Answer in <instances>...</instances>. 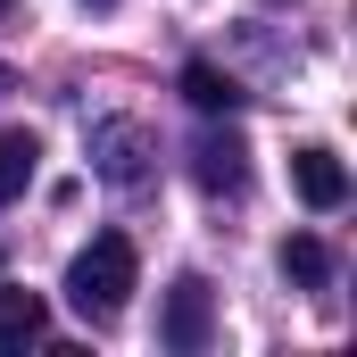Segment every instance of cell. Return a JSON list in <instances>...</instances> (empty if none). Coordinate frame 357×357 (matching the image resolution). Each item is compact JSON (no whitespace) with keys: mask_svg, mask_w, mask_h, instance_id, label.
<instances>
[{"mask_svg":"<svg viewBox=\"0 0 357 357\" xmlns=\"http://www.w3.org/2000/svg\"><path fill=\"white\" fill-rule=\"evenodd\" d=\"M133 274H142V258H133V241H125V233H91L84 250H75V266H67V307L91 316V324L125 316Z\"/></svg>","mask_w":357,"mask_h":357,"instance_id":"obj_1","label":"cell"},{"mask_svg":"<svg viewBox=\"0 0 357 357\" xmlns=\"http://www.w3.org/2000/svg\"><path fill=\"white\" fill-rule=\"evenodd\" d=\"M150 158H158V133L133 125V116H108L91 133V175L108 183V191H142L150 183Z\"/></svg>","mask_w":357,"mask_h":357,"instance_id":"obj_2","label":"cell"},{"mask_svg":"<svg viewBox=\"0 0 357 357\" xmlns=\"http://www.w3.org/2000/svg\"><path fill=\"white\" fill-rule=\"evenodd\" d=\"M158 341H167V349H183V357L216 341V291H208L199 274H175V282H167V307H158Z\"/></svg>","mask_w":357,"mask_h":357,"instance_id":"obj_3","label":"cell"},{"mask_svg":"<svg viewBox=\"0 0 357 357\" xmlns=\"http://www.w3.org/2000/svg\"><path fill=\"white\" fill-rule=\"evenodd\" d=\"M191 175L199 191H225V199H241L250 191V142L225 125V133H199V150H191Z\"/></svg>","mask_w":357,"mask_h":357,"instance_id":"obj_4","label":"cell"},{"mask_svg":"<svg viewBox=\"0 0 357 357\" xmlns=\"http://www.w3.org/2000/svg\"><path fill=\"white\" fill-rule=\"evenodd\" d=\"M291 191L324 216V208H341V199H349V167H341L324 142H299V150H291Z\"/></svg>","mask_w":357,"mask_h":357,"instance_id":"obj_5","label":"cell"},{"mask_svg":"<svg viewBox=\"0 0 357 357\" xmlns=\"http://www.w3.org/2000/svg\"><path fill=\"white\" fill-rule=\"evenodd\" d=\"M42 333H50L42 291H0V349H33Z\"/></svg>","mask_w":357,"mask_h":357,"instance_id":"obj_6","label":"cell"},{"mask_svg":"<svg viewBox=\"0 0 357 357\" xmlns=\"http://www.w3.org/2000/svg\"><path fill=\"white\" fill-rule=\"evenodd\" d=\"M183 100H191L199 116H233V108H241V84H233L225 67H208V59H191V67H183Z\"/></svg>","mask_w":357,"mask_h":357,"instance_id":"obj_7","label":"cell"},{"mask_svg":"<svg viewBox=\"0 0 357 357\" xmlns=\"http://www.w3.org/2000/svg\"><path fill=\"white\" fill-rule=\"evenodd\" d=\"M282 282H299V291H324V282H333V250H324L316 233H291V241H282Z\"/></svg>","mask_w":357,"mask_h":357,"instance_id":"obj_8","label":"cell"},{"mask_svg":"<svg viewBox=\"0 0 357 357\" xmlns=\"http://www.w3.org/2000/svg\"><path fill=\"white\" fill-rule=\"evenodd\" d=\"M33 167H42V142L17 133V125H0V199H17V191L33 183Z\"/></svg>","mask_w":357,"mask_h":357,"instance_id":"obj_9","label":"cell"},{"mask_svg":"<svg viewBox=\"0 0 357 357\" xmlns=\"http://www.w3.org/2000/svg\"><path fill=\"white\" fill-rule=\"evenodd\" d=\"M0 91H17V75H8V67H0Z\"/></svg>","mask_w":357,"mask_h":357,"instance_id":"obj_10","label":"cell"},{"mask_svg":"<svg viewBox=\"0 0 357 357\" xmlns=\"http://www.w3.org/2000/svg\"><path fill=\"white\" fill-rule=\"evenodd\" d=\"M91 8H116V0H91Z\"/></svg>","mask_w":357,"mask_h":357,"instance_id":"obj_11","label":"cell"},{"mask_svg":"<svg viewBox=\"0 0 357 357\" xmlns=\"http://www.w3.org/2000/svg\"><path fill=\"white\" fill-rule=\"evenodd\" d=\"M8 8H17V0H0V17H8Z\"/></svg>","mask_w":357,"mask_h":357,"instance_id":"obj_12","label":"cell"},{"mask_svg":"<svg viewBox=\"0 0 357 357\" xmlns=\"http://www.w3.org/2000/svg\"><path fill=\"white\" fill-rule=\"evenodd\" d=\"M274 8H282V0H274Z\"/></svg>","mask_w":357,"mask_h":357,"instance_id":"obj_13","label":"cell"}]
</instances>
